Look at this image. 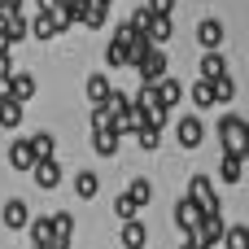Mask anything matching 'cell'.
<instances>
[{"instance_id":"obj_1","label":"cell","mask_w":249,"mask_h":249,"mask_svg":"<svg viewBox=\"0 0 249 249\" xmlns=\"http://www.w3.org/2000/svg\"><path fill=\"white\" fill-rule=\"evenodd\" d=\"M219 144H223V153H232V158H249V123L241 114H223V123H219Z\"/></svg>"},{"instance_id":"obj_2","label":"cell","mask_w":249,"mask_h":249,"mask_svg":"<svg viewBox=\"0 0 249 249\" xmlns=\"http://www.w3.org/2000/svg\"><path fill=\"white\" fill-rule=\"evenodd\" d=\"M188 197H193L206 214H223V206H219V193H214V179H210V175H193V179H188Z\"/></svg>"},{"instance_id":"obj_3","label":"cell","mask_w":249,"mask_h":249,"mask_svg":"<svg viewBox=\"0 0 249 249\" xmlns=\"http://www.w3.org/2000/svg\"><path fill=\"white\" fill-rule=\"evenodd\" d=\"M201 219H206V210H201L193 197H179V201H175V228H179L184 236H193V232L201 228Z\"/></svg>"},{"instance_id":"obj_4","label":"cell","mask_w":249,"mask_h":249,"mask_svg":"<svg viewBox=\"0 0 249 249\" xmlns=\"http://www.w3.org/2000/svg\"><path fill=\"white\" fill-rule=\"evenodd\" d=\"M223 232H228V228H223V214H206L201 228H197L188 241H197L201 249H214V245H223Z\"/></svg>"},{"instance_id":"obj_5","label":"cell","mask_w":249,"mask_h":249,"mask_svg":"<svg viewBox=\"0 0 249 249\" xmlns=\"http://www.w3.org/2000/svg\"><path fill=\"white\" fill-rule=\"evenodd\" d=\"M136 70H140V79H144V83H158V79H166V53L153 44V48H149V53L136 61Z\"/></svg>"},{"instance_id":"obj_6","label":"cell","mask_w":249,"mask_h":249,"mask_svg":"<svg viewBox=\"0 0 249 249\" xmlns=\"http://www.w3.org/2000/svg\"><path fill=\"white\" fill-rule=\"evenodd\" d=\"M175 140H179L184 149H197V144L206 140V123H201L197 114H184V118L175 123Z\"/></svg>"},{"instance_id":"obj_7","label":"cell","mask_w":249,"mask_h":249,"mask_svg":"<svg viewBox=\"0 0 249 249\" xmlns=\"http://www.w3.org/2000/svg\"><path fill=\"white\" fill-rule=\"evenodd\" d=\"M31 179H35L44 193H53V188L61 184V162H57V158H39V162L31 166Z\"/></svg>"},{"instance_id":"obj_8","label":"cell","mask_w":249,"mask_h":249,"mask_svg":"<svg viewBox=\"0 0 249 249\" xmlns=\"http://www.w3.org/2000/svg\"><path fill=\"white\" fill-rule=\"evenodd\" d=\"M0 96H13V101H22V105H26V101L35 96V74H26V70H13V79L4 83V92H0Z\"/></svg>"},{"instance_id":"obj_9","label":"cell","mask_w":249,"mask_h":249,"mask_svg":"<svg viewBox=\"0 0 249 249\" xmlns=\"http://www.w3.org/2000/svg\"><path fill=\"white\" fill-rule=\"evenodd\" d=\"M0 219H4V228H9V232H22V228H31V210H26V201H22V197L4 201Z\"/></svg>"},{"instance_id":"obj_10","label":"cell","mask_w":249,"mask_h":249,"mask_svg":"<svg viewBox=\"0 0 249 249\" xmlns=\"http://www.w3.org/2000/svg\"><path fill=\"white\" fill-rule=\"evenodd\" d=\"M197 44L210 53V48H223V22L219 18H201L197 22Z\"/></svg>"},{"instance_id":"obj_11","label":"cell","mask_w":249,"mask_h":249,"mask_svg":"<svg viewBox=\"0 0 249 249\" xmlns=\"http://www.w3.org/2000/svg\"><path fill=\"white\" fill-rule=\"evenodd\" d=\"M105 66H136V48L118 35H109V48H105Z\"/></svg>"},{"instance_id":"obj_12","label":"cell","mask_w":249,"mask_h":249,"mask_svg":"<svg viewBox=\"0 0 249 249\" xmlns=\"http://www.w3.org/2000/svg\"><path fill=\"white\" fill-rule=\"evenodd\" d=\"M118 144H123V136H118L114 127H92V149H96L101 158H114Z\"/></svg>"},{"instance_id":"obj_13","label":"cell","mask_w":249,"mask_h":249,"mask_svg":"<svg viewBox=\"0 0 249 249\" xmlns=\"http://www.w3.org/2000/svg\"><path fill=\"white\" fill-rule=\"evenodd\" d=\"M118 241H123V249H144L149 245V228H144L140 219H127L123 232H118Z\"/></svg>"},{"instance_id":"obj_14","label":"cell","mask_w":249,"mask_h":249,"mask_svg":"<svg viewBox=\"0 0 249 249\" xmlns=\"http://www.w3.org/2000/svg\"><path fill=\"white\" fill-rule=\"evenodd\" d=\"M31 35H35V39H44V44H48V39H57V35H61V22H57V13L39 9V18L31 22Z\"/></svg>"},{"instance_id":"obj_15","label":"cell","mask_w":249,"mask_h":249,"mask_svg":"<svg viewBox=\"0 0 249 249\" xmlns=\"http://www.w3.org/2000/svg\"><path fill=\"white\" fill-rule=\"evenodd\" d=\"M179 101H184V83H179V79H171V74H166V79H158V105H162V109H175Z\"/></svg>"},{"instance_id":"obj_16","label":"cell","mask_w":249,"mask_h":249,"mask_svg":"<svg viewBox=\"0 0 249 249\" xmlns=\"http://www.w3.org/2000/svg\"><path fill=\"white\" fill-rule=\"evenodd\" d=\"M39 158H35V149H31V140H13L9 144V166L13 171H31Z\"/></svg>"},{"instance_id":"obj_17","label":"cell","mask_w":249,"mask_h":249,"mask_svg":"<svg viewBox=\"0 0 249 249\" xmlns=\"http://www.w3.org/2000/svg\"><path fill=\"white\" fill-rule=\"evenodd\" d=\"M70 236H74V219L66 210L53 214V249H70Z\"/></svg>"},{"instance_id":"obj_18","label":"cell","mask_w":249,"mask_h":249,"mask_svg":"<svg viewBox=\"0 0 249 249\" xmlns=\"http://www.w3.org/2000/svg\"><path fill=\"white\" fill-rule=\"evenodd\" d=\"M109 92H114V88H109V79H105V74H88V79H83V96H88L92 105H105V101H109Z\"/></svg>"},{"instance_id":"obj_19","label":"cell","mask_w":249,"mask_h":249,"mask_svg":"<svg viewBox=\"0 0 249 249\" xmlns=\"http://www.w3.org/2000/svg\"><path fill=\"white\" fill-rule=\"evenodd\" d=\"M223 74H228V61H223V53H219V48L201 53V79H210V83H214V79H223Z\"/></svg>"},{"instance_id":"obj_20","label":"cell","mask_w":249,"mask_h":249,"mask_svg":"<svg viewBox=\"0 0 249 249\" xmlns=\"http://www.w3.org/2000/svg\"><path fill=\"white\" fill-rule=\"evenodd\" d=\"M105 18H109V0H88V4H83V26H88V31H101Z\"/></svg>"},{"instance_id":"obj_21","label":"cell","mask_w":249,"mask_h":249,"mask_svg":"<svg viewBox=\"0 0 249 249\" xmlns=\"http://www.w3.org/2000/svg\"><path fill=\"white\" fill-rule=\"evenodd\" d=\"M31 245L35 249H53V219H31Z\"/></svg>"},{"instance_id":"obj_22","label":"cell","mask_w":249,"mask_h":249,"mask_svg":"<svg viewBox=\"0 0 249 249\" xmlns=\"http://www.w3.org/2000/svg\"><path fill=\"white\" fill-rule=\"evenodd\" d=\"M188 96H193V105H197V109H210V105H219V101H214V83H210V79H197V83L188 88Z\"/></svg>"},{"instance_id":"obj_23","label":"cell","mask_w":249,"mask_h":249,"mask_svg":"<svg viewBox=\"0 0 249 249\" xmlns=\"http://www.w3.org/2000/svg\"><path fill=\"white\" fill-rule=\"evenodd\" d=\"M241 175H245V162L232 158V153H223V162H219V179H223V184H241Z\"/></svg>"},{"instance_id":"obj_24","label":"cell","mask_w":249,"mask_h":249,"mask_svg":"<svg viewBox=\"0 0 249 249\" xmlns=\"http://www.w3.org/2000/svg\"><path fill=\"white\" fill-rule=\"evenodd\" d=\"M96 188H101V179H96V171H79V175H74V197H83V201H92V197H96Z\"/></svg>"},{"instance_id":"obj_25","label":"cell","mask_w":249,"mask_h":249,"mask_svg":"<svg viewBox=\"0 0 249 249\" xmlns=\"http://www.w3.org/2000/svg\"><path fill=\"white\" fill-rule=\"evenodd\" d=\"M22 123V101H13V96H0V127H18Z\"/></svg>"},{"instance_id":"obj_26","label":"cell","mask_w":249,"mask_h":249,"mask_svg":"<svg viewBox=\"0 0 249 249\" xmlns=\"http://www.w3.org/2000/svg\"><path fill=\"white\" fill-rule=\"evenodd\" d=\"M171 35H175V26H171V18H158V13H153V22H149V39H153V44L162 48V44H166Z\"/></svg>"},{"instance_id":"obj_27","label":"cell","mask_w":249,"mask_h":249,"mask_svg":"<svg viewBox=\"0 0 249 249\" xmlns=\"http://www.w3.org/2000/svg\"><path fill=\"white\" fill-rule=\"evenodd\" d=\"M4 31H9V39L18 44V39H26V35H31V22H26L22 13H9V18H4Z\"/></svg>"},{"instance_id":"obj_28","label":"cell","mask_w":249,"mask_h":249,"mask_svg":"<svg viewBox=\"0 0 249 249\" xmlns=\"http://www.w3.org/2000/svg\"><path fill=\"white\" fill-rule=\"evenodd\" d=\"M31 149H35V158H53V153H57L53 131H35V136H31Z\"/></svg>"},{"instance_id":"obj_29","label":"cell","mask_w":249,"mask_h":249,"mask_svg":"<svg viewBox=\"0 0 249 249\" xmlns=\"http://www.w3.org/2000/svg\"><path fill=\"white\" fill-rule=\"evenodd\" d=\"M127 197H131L136 206H149V201H153V184H149V179L140 175V179H131V188H127Z\"/></svg>"},{"instance_id":"obj_30","label":"cell","mask_w":249,"mask_h":249,"mask_svg":"<svg viewBox=\"0 0 249 249\" xmlns=\"http://www.w3.org/2000/svg\"><path fill=\"white\" fill-rule=\"evenodd\" d=\"M214 101H219V105H228V101H236V83H232V74H223V79H214Z\"/></svg>"},{"instance_id":"obj_31","label":"cell","mask_w":249,"mask_h":249,"mask_svg":"<svg viewBox=\"0 0 249 249\" xmlns=\"http://www.w3.org/2000/svg\"><path fill=\"white\" fill-rule=\"evenodd\" d=\"M136 210H140V206H136L127 193H118V197H114V219H123V223H127V219H136Z\"/></svg>"},{"instance_id":"obj_32","label":"cell","mask_w":249,"mask_h":249,"mask_svg":"<svg viewBox=\"0 0 249 249\" xmlns=\"http://www.w3.org/2000/svg\"><path fill=\"white\" fill-rule=\"evenodd\" d=\"M136 140H140V149H149V153H153V149L162 144V127H140V131H136Z\"/></svg>"},{"instance_id":"obj_33","label":"cell","mask_w":249,"mask_h":249,"mask_svg":"<svg viewBox=\"0 0 249 249\" xmlns=\"http://www.w3.org/2000/svg\"><path fill=\"white\" fill-rule=\"evenodd\" d=\"M223 245L228 249H249V228H228L223 232Z\"/></svg>"},{"instance_id":"obj_34","label":"cell","mask_w":249,"mask_h":249,"mask_svg":"<svg viewBox=\"0 0 249 249\" xmlns=\"http://www.w3.org/2000/svg\"><path fill=\"white\" fill-rule=\"evenodd\" d=\"M149 9H153L158 18H171V13H175V0H149Z\"/></svg>"},{"instance_id":"obj_35","label":"cell","mask_w":249,"mask_h":249,"mask_svg":"<svg viewBox=\"0 0 249 249\" xmlns=\"http://www.w3.org/2000/svg\"><path fill=\"white\" fill-rule=\"evenodd\" d=\"M13 48V39H9V31H4V22H0V53H9Z\"/></svg>"},{"instance_id":"obj_36","label":"cell","mask_w":249,"mask_h":249,"mask_svg":"<svg viewBox=\"0 0 249 249\" xmlns=\"http://www.w3.org/2000/svg\"><path fill=\"white\" fill-rule=\"evenodd\" d=\"M179 249H201V245H197V241H184V245H179Z\"/></svg>"}]
</instances>
